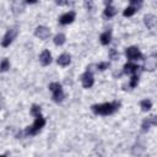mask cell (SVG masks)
<instances>
[{
	"mask_svg": "<svg viewBox=\"0 0 157 157\" xmlns=\"http://www.w3.org/2000/svg\"><path fill=\"white\" fill-rule=\"evenodd\" d=\"M104 2H105V4H107V5H109V4H110V2H112V0H104Z\"/></svg>",
	"mask_w": 157,
	"mask_h": 157,
	"instance_id": "obj_27",
	"label": "cell"
},
{
	"mask_svg": "<svg viewBox=\"0 0 157 157\" xmlns=\"http://www.w3.org/2000/svg\"><path fill=\"white\" fill-rule=\"evenodd\" d=\"M39 60H40L42 65H44V66L49 65V64L52 63V55H50L49 50H47V49L43 50V52L40 53V55H39Z\"/></svg>",
	"mask_w": 157,
	"mask_h": 157,
	"instance_id": "obj_9",
	"label": "cell"
},
{
	"mask_svg": "<svg viewBox=\"0 0 157 157\" xmlns=\"http://www.w3.org/2000/svg\"><path fill=\"white\" fill-rule=\"evenodd\" d=\"M137 82H139V76H137L136 74H134V75L131 76V78H130L129 86H130L131 88H134V87H136V86H137Z\"/></svg>",
	"mask_w": 157,
	"mask_h": 157,
	"instance_id": "obj_20",
	"label": "cell"
},
{
	"mask_svg": "<svg viewBox=\"0 0 157 157\" xmlns=\"http://www.w3.org/2000/svg\"><path fill=\"white\" fill-rule=\"evenodd\" d=\"M9 69H10V61L7 59H2L0 63V71L4 72V71H7Z\"/></svg>",
	"mask_w": 157,
	"mask_h": 157,
	"instance_id": "obj_18",
	"label": "cell"
},
{
	"mask_svg": "<svg viewBox=\"0 0 157 157\" xmlns=\"http://www.w3.org/2000/svg\"><path fill=\"white\" fill-rule=\"evenodd\" d=\"M115 13H117L115 7H113V6H110V5H107V7L104 9V16L108 17V18H110V17H113Z\"/></svg>",
	"mask_w": 157,
	"mask_h": 157,
	"instance_id": "obj_15",
	"label": "cell"
},
{
	"mask_svg": "<svg viewBox=\"0 0 157 157\" xmlns=\"http://www.w3.org/2000/svg\"><path fill=\"white\" fill-rule=\"evenodd\" d=\"M17 32H18V29H17V27H12V28H10V29H7V32L5 33V36H4V38H2V42H1V45L2 47H9L12 42H13V39L16 38V36H17Z\"/></svg>",
	"mask_w": 157,
	"mask_h": 157,
	"instance_id": "obj_4",
	"label": "cell"
},
{
	"mask_svg": "<svg viewBox=\"0 0 157 157\" xmlns=\"http://www.w3.org/2000/svg\"><path fill=\"white\" fill-rule=\"evenodd\" d=\"M54 44L55 45H63L64 43H65V40H66V38H65V36L63 34V33H59V34H56L55 37H54Z\"/></svg>",
	"mask_w": 157,
	"mask_h": 157,
	"instance_id": "obj_17",
	"label": "cell"
},
{
	"mask_svg": "<svg viewBox=\"0 0 157 157\" xmlns=\"http://www.w3.org/2000/svg\"><path fill=\"white\" fill-rule=\"evenodd\" d=\"M58 64L59 65H61V66H67L70 63H71V58H70V55L69 54H66V53H64V54H61L59 58H58Z\"/></svg>",
	"mask_w": 157,
	"mask_h": 157,
	"instance_id": "obj_14",
	"label": "cell"
},
{
	"mask_svg": "<svg viewBox=\"0 0 157 157\" xmlns=\"http://www.w3.org/2000/svg\"><path fill=\"white\" fill-rule=\"evenodd\" d=\"M144 21H145V25L147 26V28H153L155 25H156V16L152 15V13H147L145 17H144Z\"/></svg>",
	"mask_w": 157,
	"mask_h": 157,
	"instance_id": "obj_11",
	"label": "cell"
},
{
	"mask_svg": "<svg viewBox=\"0 0 157 157\" xmlns=\"http://www.w3.org/2000/svg\"><path fill=\"white\" fill-rule=\"evenodd\" d=\"M120 107V102H109V103H102V104H94L92 105V110L96 114L99 115H110L114 112H117Z\"/></svg>",
	"mask_w": 157,
	"mask_h": 157,
	"instance_id": "obj_1",
	"label": "cell"
},
{
	"mask_svg": "<svg viewBox=\"0 0 157 157\" xmlns=\"http://www.w3.org/2000/svg\"><path fill=\"white\" fill-rule=\"evenodd\" d=\"M44 125H45V119L39 114V115L36 117L34 123H33L31 126H28V128L26 129L25 134H26V135H36V134H37Z\"/></svg>",
	"mask_w": 157,
	"mask_h": 157,
	"instance_id": "obj_2",
	"label": "cell"
},
{
	"mask_svg": "<svg viewBox=\"0 0 157 157\" xmlns=\"http://www.w3.org/2000/svg\"><path fill=\"white\" fill-rule=\"evenodd\" d=\"M135 12H136V7H134V6H129V7H126V9L124 10L123 15H124L125 17H130V16H132Z\"/></svg>",
	"mask_w": 157,
	"mask_h": 157,
	"instance_id": "obj_19",
	"label": "cell"
},
{
	"mask_svg": "<svg viewBox=\"0 0 157 157\" xmlns=\"http://www.w3.org/2000/svg\"><path fill=\"white\" fill-rule=\"evenodd\" d=\"M108 67H109V63H107V61H103V63L97 64V69H98L99 71H103V70H105V69H108Z\"/></svg>",
	"mask_w": 157,
	"mask_h": 157,
	"instance_id": "obj_22",
	"label": "cell"
},
{
	"mask_svg": "<svg viewBox=\"0 0 157 157\" xmlns=\"http://www.w3.org/2000/svg\"><path fill=\"white\" fill-rule=\"evenodd\" d=\"M34 36H36L37 38L44 40V39H47V38L50 36V31H49V28H47V27H44V26H38V27L36 28V31H34Z\"/></svg>",
	"mask_w": 157,
	"mask_h": 157,
	"instance_id": "obj_7",
	"label": "cell"
},
{
	"mask_svg": "<svg viewBox=\"0 0 157 157\" xmlns=\"http://www.w3.org/2000/svg\"><path fill=\"white\" fill-rule=\"evenodd\" d=\"M49 90L53 93V99L56 103H60L64 99V92H63V87L59 82H52L49 85Z\"/></svg>",
	"mask_w": 157,
	"mask_h": 157,
	"instance_id": "obj_3",
	"label": "cell"
},
{
	"mask_svg": "<svg viewBox=\"0 0 157 157\" xmlns=\"http://www.w3.org/2000/svg\"><path fill=\"white\" fill-rule=\"evenodd\" d=\"M31 114H32V115H34V117L39 115V114H40V107H39V105H37V104H33V105H32V108H31Z\"/></svg>",
	"mask_w": 157,
	"mask_h": 157,
	"instance_id": "obj_21",
	"label": "cell"
},
{
	"mask_svg": "<svg viewBox=\"0 0 157 157\" xmlns=\"http://www.w3.org/2000/svg\"><path fill=\"white\" fill-rule=\"evenodd\" d=\"M125 55L130 60H140V59H142V54L139 50V48H136V47H129V48H126Z\"/></svg>",
	"mask_w": 157,
	"mask_h": 157,
	"instance_id": "obj_5",
	"label": "cell"
},
{
	"mask_svg": "<svg viewBox=\"0 0 157 157\" xmlns=\"http://www.w3.org/2000/svg\"><path fill=\"white\" fill-rule=\"evenodd\" d=\"M156 124H157V120H156V118L152 115V117H150V118H147V119H145V120L142 121L141 128H142L144 131H147L152 125H156Z\"/></svg>",
	"mask_w": 157,
	"mask_h": 157,
	"instance_id": "obj_10",
	"label": "cell"
},
{
	"mask_svg": "<svg viewBox=\"0 0 157 157\" xmlns=\"http://www.w3.org/2000/svg\"><path fill=\"white\" fill-rule=\"evenodd\" d=\"M99 39H101V43H102L103 45H108V44H109V42H110V39H112V31H110V29H108V31L103 32V33L101 34Z\"/></svg>",
	"mask_w": 157,
	"mask_h": 157,
	"instance_id": "obj_13",
	"label": "cell"
},
{
	"mask_svg": "<svg viewBox=\"0 0 157 157\" xmlns=\"http://www.w3.org/2000/svg\"><path fill=\"white\" fill-rule=\"evenodd\" d=\"M74 20H75V12H74V11H70V12H66V13L61 15L60 18H59V22H60L61 25H69V23H71Z\"/></svg>",
	"mask_w": 157,
	"mask_h": 157,
	"instance_id": "obj_8",
	"label": "cell"
},
{
	"mask_svg": "<svg viewBox=\"0 0 157 157\" xmlns=\"http://www.w3.org/2000/svg\"><path fill=\"white\" fill-rule=\"evenodd\" d=\"M81 81H82V86H83L85 88H90V87H92V86H93V82H94V78H93L92 72L87 70V71L82 75Z\"/></svg>",
	"mask_w": 157,
	"mask_h": 157,
	"instance_id": "obj_6",
	"label": "cell"
},
{
	"mask_svg": "<svg viewBox=\"0 0 157 157\" xmlns=\"http://www.w3.org/2000/svg\"><path fill=\"white\" fill-rule=\"evenodd\" d=\"M27 4H36L37 2V0H25Z\"/></svg>",
	"mask_w": 157,
	"mask_h": 157,
	"instance_id": "obj_26",
	"label": "cell"
},
{
	"mask_svg": "<svg viewBox=\"0 0 157 157\" xmlns=\"http://www.w3.org/2000/svg\"><path fill=\"white\" fill-rule=\"evenodd\" d=\"M140 67L134 63H126L124 65V72L125 74H136Z\"/></svg>",
	"mask_w": 157,
	"mask_h": 157,
	"instance_id": "obj_12",
	"label": "cell"
},
{
	"mask_svg": "<svg viewBox=\"0 0 157 157\" xmlns=\"http://www.w3.org/2000/svg\"><path fill=\"white\" fill-rule=\"evenodd\" d=\"M110 58L113 59V60H115V59H118V53L114 50V49H112L110 50Z\"/></svg>",
	"mask_w": 157,
	"mask_h": 157,
	"instance_id": "obj_24",
	"label": "cell"
},
{
	"mask_svg": "<svg viewBox=\"0 0 157 157\" xmlns=\"http://www.w3.org/2000/svg\"><path fill=\"white\" fill-rule=\"evenodd\" d=\"M130 1V4H132V5H140L141 2H142V0H129Z\"/></svg>",
	"mask_w": 157,
	"mask_h": 157,
	"instance_id": "obj_25",
	"label": "cell"
},
{
	"mask_svg": "<svg viewBox=\"0 0 157 157\" xmlns=\"http://www.w3.org/2000/svg\"><path fill=\"white\" fill-rule=\"evenodd\" d=\"M55 2L60 6H64V5H72L74 0H55Z\"/></svg>",
	"mask_w": 157,
	"mask_h": 157,
	"instance_id": "obj_23",
	"label": "cell"
},
{
	"mask_svg": "<svg viewBox=\"0 0 157 157\" xmlns=\"http://www.w3.org/2000/svg\"><path fill=\"white\" fill-rule=\"evenodd\" d=\"M140 107H141V109L144 112H147V110H150L152 108V102L150 99H142L140 102Z\"/></svg>",
	"mask_w": 157,
	"mask_h": 157,
	"instance_id": "obj_16",
	"label": "cell"
}]
</instances>
